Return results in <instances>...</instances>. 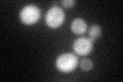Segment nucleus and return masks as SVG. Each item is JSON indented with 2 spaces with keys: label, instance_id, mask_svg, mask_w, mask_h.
<instances>
[{
  "label": "nucleus",
  "instance_id": "423d86ee",
  "mask_svg": "<svg viewBox=\"0 0 123 82\" xmlns=\"http://www.w3.org/2000/svg\"><path fill=\"white\" fill-rule=\"evenodd\" d=\"M101 34H102V29H101V27H99L98 25H93V26H91L90 29L88 30L89 39H90L92 42L97 41L98 38L101 36Z\"/></svg>",
  "mask_w": 123,
  "mask_h": 82
},
{
  "label": "nucleus",
  "instance_id": "20e7f679",
  "mask_svg": "<svg viewBox=\"0 0 123 82\" xmlns=\"http://www.w3.org/2000/svg\"><path fill=\"white\" fill-rule=\"evenodd\" d=\"M92 46H93V42L89 38L81 37L75 40L73 44V49L78 56H87L91 52Z\"/></svg>",
  "mask_w": 123,
  "mask_h": 82
},
{
  "label": "nucleus",
  "instance_id": "f257e3e1",
  "mask_svg": "<svg viewBox=\"0 0 123 82\" xmlns=\"http://www.w3.org/2000/svg\"><path fill=\"white\" fill-rule=\"evenodd\" d=\"M56 69L62 73H70L78 66V57L73 53H63L55 61Z\"/></svg>",
  "mask_w": 123,
  "mask_h": 82
},
{
  "label": "nucleus",
  "instance_id": "7ed1b4c3",
  "mask_svg": "<svg viewBox=\"0 0 123 82\" xmlns=\"http://www.w3.org/2000/svg\"><path fill=\"white\" fill-rule=\"evenodd\" d=\"M40 9L35 5H26L20 13L21 22L25 25H34L40 19Z\"/></svg>",
  "mask_w": 123,
  "mask_h": 82
},
{
  "label": "nucleus",
  "instance_id": "6e6552de",
  "mask_svg": "<svg viewBox=\"0 0 123 82\" xmlns=\"http://www.w3.org/2000/svg\"><path fill=\"white\" fill-rule=\"evenodd\" d=\"M61 4L64 8L70 9L76 4V2L74 1V0H63V1H61Z\"/></svg>",
  "mask_w": 123,
  "mask_h": 82
},
{
  "label": "nucleus",
  "instance_id": "39448f33",
  "mask_svg": "<svg viewBox=\"0 0 123 82\" xmlns=\"http://www.w3.org/2000/svg\"><path fill=\"white\" fill-rule=\"evenodd\" d=\"M86 29H87L86 22L82 19H75L71 23V31L74 34L81 35L86 32Z\"/></svg>",
  "mask_w": 123,
  "mask_h": 82
},
{
  "label": "nucleus",
  "instance_id": "f03ea898",
  "mask_svg": "<svg viewBox=\"0 0 123 82\" xmlns=\"http://www.w3.org/2000/svg\"><path fill=\"white\" fill-rule=\"evenodd\" d=\"M65 22V13L59 6H52L49 8L45 15V23L49 28L56 29Z\"/></svg>",
  "mask_w": 123,
  "mask_h": 82
},
{
  "label": "nucleus",
  "instance_id": "0eeeda50",
  "mask_svg": "<svg viewBox=\"0 0 123 82\" xmlns=\"http://www.w3.org/2000/svg\"><path fill=\"white\" fill-rule=\"evenodd\" d=\"M79 66L83 71H89V70H91L92 67H93V63H92L89 58H83V60L80 62Z\"/></svg>",
  "mask_w": 123,
  "mask_h": 82
}]
</instances>
